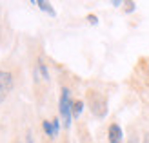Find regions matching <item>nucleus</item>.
Wrapping results in <instances>:
<instances>
[{
    "label": "nucleus",
    "instance_id": "1",
    "mask_svg": "<svg viewBox=\"0 0 149 143\" xmlns=\"http://www.w3.org/2000/svg\"><path fill=\"white\" fill-rule=\"evenodd\" d=\"M86 100H87V105H89V109H91L93 116H96V118H106L107 116V111H109L107 98L104 96L102 93H98V91H87Z\"/></svg>",
    "mask_w": 149,
    "mask_h": 143
},
{
    "label": "nucleus",
    "instance_id": "2",
    "mask_svg": "<svg viewBox=\"0 0 149 143\" xmlns=\"http://www.w3.org/2000/svg\"><path fill=\"white\" fill-rule=\"evenodd\" d=\"M58 112H60L62 123L65 129L71 127V120H73V100H71V91L68 87H62L60 91V100H58Z\"/></svg>",
    "mask_w": 149,
    "mask_h": 143
},
{
    "label": "nucleus",
    "instance_id": "3",
    "mask_svg": "<svg viewBox=\"0 0 149 143\" xmlns=\"http://www.w3.org/2000/svg\"><path fill=\"white\" fill-rule=\"evenodd\" d=\"M13 89V74L9 71H0V103L9 96Z\"/></svg>",
    "mask_w": 149,
    "mask_h": 143
},
{
    "label": "nucleus",
    "instance_id": "4",
    "mask_svg": "<svg viewBox=\"0 0 149 143\" xmlns=\"http://www.w3.org/2000/svg\"><path fill=\"white\" fill-rule=\"evenodd\" d=\"M107 140L109 143H124V131L118 123H111L107 129Z\"/></svg>",
    "mask_w": 149,
    "mask_h": 143
},
{
    "label": "nucleus",
    "instance_id": "5",
    "mask_svg": "<svg viewBox=\"0 0 149 143\" xmlns=\"http://www.w3.org/2000/svg\"><path fill=\"white\" fill-rule=\"evenodd\" d=\"M31 4H33V6H38V9L46 11L47 15H51V17H56V11L53 9V6H51L49 2H46V0H33Z\"/></svg>",
    "mask_w": 149,
    "mask_h": 143
},
{
    "label": "nucleus",
    "instance_id": "6",
    "mask_svg": "<svg viewBox=\"0 0 149 143\" xmlns=\"http://www.w3.org/2000/svg\"><path fill=\"white\" fill-rule=\"evenodd\" d=\"M42 129H44V132H46L49 138H55V129H53V123H51L49 120H44L42 122Z\"/></svg>",
    "mask_w": 149,
    "mask_h": 143
},
{
    "label": "nucleus",
    "instance_id": "7",
    "mask_svg": "<svg viewBox=\"0 0 149 143\" xmlns=\"http://www.w3.org/2000/svg\"><path fill=\"white\" fill-rule=\"evenodd\" d=\"M82 111H84V102L82 100L73 102V118H78L82 114Z\"/></svg>",
    "mask_w": 149,
    "mask_h": 143
},
{
    "label": "nucleus",
    "instance_id": "8",
    "mask_svg": "<svg viewBox=\"0 0 149 143\" xmlns=\"http://www.w3.org/2000/svg\"><path fill=\"white\" fill-rule=\"evenodd\" d=\"M38 71L42 73V78L46 80V82H49V73H47V67H46V64L38 62Z\"/></svg>",
    "mask_w": 149,
    "mask_h": 143
},
{
    "label": "nucleus",
    "instance_id": "9",
    "mask_svg": "<svg viewBox=\"0 0 149 143\" xmlns=\"http://www.w3.org/2000/svg\"><path fill=\"white\" fill-rule=\"evenodd\" d=\"M135 9H136V4L135 2H131V0H129V2H124V11L125 13H133Z\"/></svg>",
    "mask_w": 149,
    "mask_h": 143
},
{
    "label": "nucleus",
    "instance_id": "10",
    "mask_svg": "<svg viewBox=\"0 0 149 143\" xmlns=\"http://www.w3.org/2000/svg\"><path fill=\"white\" fill-rule=\"evenodd\" d=\"M51 123H53V129H55V136H58V132H60V120L53 118V120H51Z\"/></svg>",
    "mask_w": 149,
    "mask_h": 143
},
{
    "label": "nucleus",
    "instance_id": "11",
    "mask_svg": "<svg viewBox=\"0 0 149 143\" xmlns=\"http://www.w3.org/2000/svg\"><path fill=\"white\" fill-rule=\"evenodd\" d=\"M87 22H89V24H93V26H96V24H98V18H96L95 15H87Z\"/></svg>",
    "mask_w": 149,
    "mask_h": 143
},
{
    "label": "nucleus",
    "instance_id": "12",
    "mask_svg": "<svg viewBox=\"0 0 149 143\" xmlns=\"http://www.w3.org/2000/svg\"><path fill=\"white\" fill-rule=\"evenodd\" d=\"M26 143H33V136H31V132H27V136H26Z\"/></svg>",
    "mask_w": 149,
    "mask_h": 143
},
{
    "label": "nucleus",
    "instance_id": "13",
    "mask_svg": "<svg viewBox=\"0 0 149 143\" xmlns=\"http://www.w3.org/2000/svg\"><path fill=\"white\" fill-rule=\"evenodd\" d=\"M142 143H149V132L144 134V138H142Z\"/></svg>",
    "mask_w": 149,
    "mask_h": 143
},
{
    "label": "nucleus",
    "instance_id": "14",
    "mask_svg": "<svg viewBox=\"0 0 149 143\" xmlns=\"http://www.w3.org/2000/svg\"><path fill=\"white\" fill-rule=\"evenodd\" d=\"M113 6H115V7H120V6H124V2H120V0H115Z\"/></svg>",
    "mask_w": 149,
    "mask_h": 143
},
{
    "label": "nucleus",
    "instance_id": "15",
    "mask_svg": "<svg viewBox=\"0 0 149 143\" xmlns=\"http://www.w3.org/2000/svg\"><path fill=\"white\" fill-rule=\"evenodd\" d=\"M129 143H136V138H131V140H129Z\"/></svg>",
    "mask_w": 149,
    "mask_h": 143
},
{
    "label": "nucleus",
    "instance_id": "16",
    "mask_svg": "<svg viewBox=\"0 0 149 143\" xmlns=\"http://www.w3.org/2000/svg\"><path fill=\"white\" fill-rule=\"evenodd\" d=\"M13 143H22V141H13Z\"/></svg>",
    "mask_w": 149,
    "mask_h": 143
}]
</instances>
